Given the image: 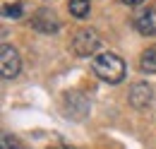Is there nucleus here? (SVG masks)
I'll use <instances>...</instances> for the list:
<instances>
[{"mask_svg": "<svg viewBox=\"0 0 156 149\" xmlns=\"http://www.w3.org/2000/svg\"><path fill=\"white\" fill-rule=\"evenodd\" d=\"M91 70L106 84H120L125 79V60L115 53H98L91 60Z\"/></svg>", "mask_w": 156, "mask_h": 149, "instance_id": "f257e3e1", "label": "nucleus"}, {"mask_svg": "<svg viewBox=\"0 0 156 149\" xmlns=\"http://www.w3.org/2000/svg\"><path fill=\"white\" fill-rule=\"evenodd\" d=\"M70 46H72V53L79 58H89L94 56L98 51V46H101V36L96 34V29H89V27H84V29H79L75 31V36L70 41Z\"/></svg>", "mask_w": 156, "mask_h": 149, "instance_id": "f03ea898", "label": "nucleus"}, {"mask_svg": "<svg viewBox=\"0 0 156 149\" xmlns=\"http://www.w3.org/2000/svg\"><path fill=\"white\" fill-rule=\"evenodd\" d=\"M29 24H31L36 31H41V34H55V31L60 29V19H58V15H55L51 7L36 10V12L31 15V19H29Z\"/></svg>", "mask_w": 156, "mask_h": 149, "instance_id": "7ed1b4c3", "label": "nucleus"}, {"mask_svg": "<svg viewBox=\"0 0 156 149\" xmlns=\"http://www.w3.org/2000/svg\"><path fill=\"white\" fill-rule=\"evenodd\" d=\"M20 70H22L20 53H17L12 46L2 43V48H0V74H2L5 79H12V77L20 74Z\"/></svg>", "mask_w": 156, "mask_h": 149, "instance_id": "20e7f679", "label": "nucleus"}, {"mask_svg": "<svg viewBox=\"0 0 156 149\" xmlns=\"http://www.w3.org/2000/svg\"><path fill=\"white\" fill-rule=\"evenodd\" d=\"M62 99H65V111L72 120H82L89 113V99L82 96L79 92H67Z\"/></svg>", "mask_w": 156, "mask_h": 149, "instance_id": "39448f33", "label": "nucleus"}, {"mask_svg": "<svg viewBox=\"0 0 156 149\" xmlns=\"http://www.w3.org/2000/svg\"><path fill=\"white\" fill-rule=\"evenodd\" d=\"M151 101H154V89L147 82H137V84L130 87V104H132V108L144 111V108L151 106Z\"/></svg>", "mask_w": 156, "mask_h": 149, "instance_id": "423d86ee", "label": "nucleus"}, {"mask_svg": "<svg viewBox=\"0 0 156 149\" xmlns=\"http://www.w3.org/2000/svg\"><path fill=\"white\" fill-rule=\"evenodd\" d=\"M135 29L142 36H156V7H144L135 15Z\"/></svg>", "mask_w": 156, "mask_h": 149, "instance_id": "0eeeda50", "label": "nucleus"}, {"mask_svg": "<svg viewBox=\"0 0 156 149\" xmlns=\"http://www.w3.org/2000/svg\"><path fill=\"white\" fill-rule=\"evenodd\" d=\"M139 70L147 74H156V46L147 48L142 56H139Z\"/></svg>", "mask_w": 156, "mask_h": 149, "instance_id": "6e6552de", "label": "nucleus"}, {"mask_svg": "<svg viewBox=\"0 0 156 149\" xmlns=\"http://www.w3.org/2000/svg\"><path fill=\"white\" fill-rule=\"evenodd\" d=\"M67 10H70V15L77 19H84L89 15V10H91V5H89V0H70L67 2Z\"/></svg>", "mask_w": 156, "mask_h": 149, "instance_id": "1a4fd4ad", "label": "nucleus"}, {"mask_svg": "<svg viewBox=\"0 0 156 149\" xmlns=\"http://www.w3.org/2000/svg\"><path fill=\"white\" fill-rule=\"evenodd\" d=\"M0 149H22V144H20V140H15V137H10V135H2Z\"/></svg>", "mask_w": 156, "mask_h": 149, "instance_id": "9d476101", "label": "nucleus"}, {"mask_svg": "<svg viewBox=\"0 0 156 149\" xmlns=\"http://www.w3.org/2000/svg\"><path fill=\"white\" fill-rule=\"evenodd\" d=\"M5 17H22V5L20 2L7 5V7H5Z\"/></svg>", "mask_w": 156, "mask_h": 149, "instance_id": "9b49d317", "label": "nucleus"}, {"mask_svg": "<svg viewBox=\"0 0 156 149\" xmlns=\"http://www.w3.org/2000/svg\"><path fill=\"white\" fill-rule=\"evenodd\" d=\"M118 2H122V5H130V7H137V5H142L144 0H118Z\"/></svg>", "mask_w": 156, "mask_h": 149, "instance_id": "f8f14e48", "label": "nucleus"}, {"mask_svg": "<svg viewBox=\"0 0 156 149\" xmlns=\"http://www.w3.org/2000/svg\"><path fill=\"white\" fill-rule=\"evenodd\" d=\"M53 149H75V147H65V144H60V147H53Z\"/></svg>", "mask_w": 156, "mask_h": 149, "instance_id": "ddd939ff", "label": "nucleus"}]
</instances>
